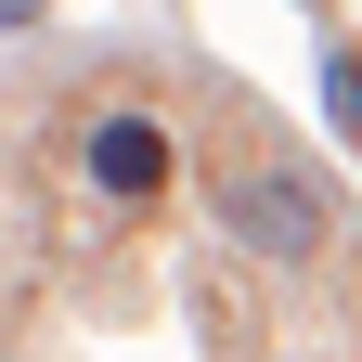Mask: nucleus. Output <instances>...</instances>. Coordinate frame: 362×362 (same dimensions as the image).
<instances>
[{"mask_svg":"<svg viewBox=\"0 0 362 362\" xmlns=\"http://www.w3.org/2000/svg\"><path fill=\"white\" fill-rule=\"evenodd\" d=\"M39 13H52V0H0V26H39Z\"/></svg>","mask_w":362,"mask_h":362,"instance_id":"obj_4","label":"nucleus"},{"mask_svg":"<svg viewBox=\"0 0 362 362\" xmlns=\"http://www.w3.org/2000/svg\"><path fill=\"white\" fill-rule=\"evenodd\" d=\"M324 117L362 143V52H324Z\"/></svg>","mask_w":362,"mask_h":362,"instance_id":"obj_3","label":"nucleus"},{"mask_svg":"<svg viewBox=\"0 0 362 362\" xmlns=\"http://www.w3.org/2000/svg\"><path fill=\"white\" fill-rule=\"evenodd\" d=\"M220 233H233L246 259H272V272H310V259H324V233H337V194H324L310 168L246 156V168H220Z\"/></svg>","mask_w":362,"mask_h":362,"instance_id":"obj_1","label":"nucleus"},{"mask_svg":"<svg viewBox=\"0 0 362 362\" xmlns=\"http://www.w3.org/2000/svg\"><path fill=\"white\" fill-rule=\"evenodd\" d=\"M168 168H181L168 117H143V104H104V117H78V181H90L104 207H156V194H168Z\"/></svg>","mask_w":362,"mask_h":362,"instance_id":"obj_2","label":"nucleus"}]
</instances>
